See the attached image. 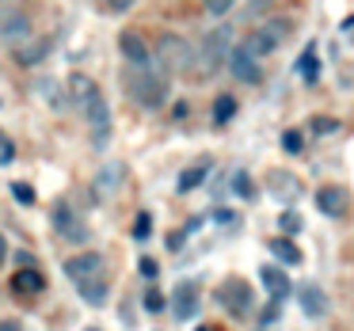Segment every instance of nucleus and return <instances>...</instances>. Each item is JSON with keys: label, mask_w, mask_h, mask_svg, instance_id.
Masks as SVG:
<instances>
[{"label": "nucleus", "mask_w": 354, "mask_h": 331, "mask_svg": "<svg viewBox=\"0 0 354 331\" xmlns=\"http://www.w3.org/2000/svg\"><path fill=\"white\" fill-rule=\"evenodd\" d=\"M42 285H46V278H42V270H16L12 274V290L24 293V297H31V293H42Z\"/></svg>", "instance_id": "16"}, {"label": "nucleus", "mask_w": 354, "mask_h": 331, "mask_svg": "<svg viewBox=\"0 0 354 331\" xmlns=\"http://www.w3.org/2000/svg\"><path fill=\"white\" fill-rule=\"evenodd\" d=\"M4 259H8V240L0 236V267H4Z\"/></svg>", "instance_id": "31"}, {"label": "nucleus", "mask_w": 354, "mask_h": 331, "mask_svg": "<svg viewBox=\"0 0 354 331\" xmlns=\"http://www.w3.org/2000/svg\"><path fill=\"white\" fill-rule=\"evenodd\" d=\"M88 331H95V328H88Z\"/></svg>", "instance_id": "33"}, {"label": "nucleus", "mask_w": 354, "mask_h": 331, "mask_svg": "<svg viewBox=\"0 0 354 331\" xmlns=\"http://www.w3.org/2000/svg\"><path fill=\"white\" fill-rule=\"evenodd\" d=\"M270 252H274L282 263H301V252L290 244V240H270Z\"/></svg>", "instance_id": "20"}, {"label": "nucleus", "mask_w": 354, "mask_h": 331, "mask_svg": "<svg viewBox=\"0 0 354 331\" xmlns=\"http://www.w3.org/2000/svg\"><path fill=\"white\" fill-rule=\"evenodd\" d=\"M0 4H12V0H0Z\"/></svg>", "instance_id": "32"}, {"label": "nucleus", "mask_w": 354, "mask_h": 331, "mask_svg": "<svg viewBox=\"0 0 354 331\" xmlns=\"http://www.w3.org/2000/svg\"><path fill=\"white\" fill-rule=\"evenodd\" d=\"M214 115H217V122H229V118L236 115V100H232V95H221L217 107H214Z\"/></svg>", "instance_id": "22"}, {"label": "nucleus", "mask_w": 354, "mask_h": 331, "mask_svg": "<svg viewBox=\"0 0 354 331\" xmlns=\"http://www.w3.org/2000/svg\"><path fill=\"white\" fill-rule=\"evenodd\" d=\"M130 100H138L141 107H164V100H168V77L156 65L133 69L130 73Z\"/></svg>", "instance_id": "6"}, {"label": "nucleus", "mask_w": 354, "mask_h": 331, "mask_svg": "<svg viewBox=\"0 0 354 331\" xmlns=\"http://www.w3.org/2000/svg\"><path fill=\"white\" fill-rule=\"evenodd\" d=\"M232 4H236V0H202V8H206L209 16H225Z\"/></svg>", "instance_id": "24"}, {"label": "nucleus", "mask_w": 354, "mask_h": 331, "mask_svg": "<svg viewBox=\"0 0 354 331\" xmlns=\"http://www.w3.org/2000/svg\"><path fill=\"white\" fill-rule=\"evenodd\" d=\"M225 65H229V73L240 80V84H259V80H263L259 57H252L244 46H232V50H229V62H225Z\"/></svg>", "instance_id": "9"}, {"label": "nucleus", "mask_w": 354, "mask_h": 331, "mask_svg": "<svg viewBox=\"0 0 354 331\" xmlns=\"http://www.w3.org/2000/svg\"><path fill=\"white\" fill-rule=\"evenodd\" d=\"M217 301H221V308H229L232 316H248L252 312V285L240 282V278H229V282L217 285Z\"/></svg>", "instance_id": "8"}, {"label": "nucleus", "mask_w": 354, "mask_h": 331, "mask_svg": "<svg viewBox=\"0 0 354 331\" xmlns=\"http://www.w3.org/2000/svg\"><path fill=\"white\" fill-rule=\"evenodd\" d=\"M54 221H57V232H62V236H69L73 244H84V240H88V225H84V217L73 214L69 206H57Z\"/></svg>", "instance_id": "11"}, {"label": "nucleus", "mask_w": 354, "mask_h": 331, "mask_svg": "<svg viewBox=\"0 0 354 331\" xmlns=\"http://www.w3.org/2000/svg\"><path fill=\"white\" fill-rule=\"evenodd\" d=\"M46 50H50L46 42L31 35V39H24V42L16 46V62H19V65H35V62H42V57H46Z\"/></svg>", "instance_id": "17"}, {"label": "nucleus", "mask_w": 354, "mask_h": 331, "mask_svg": "<svg viewBox=\"0 0 354 331\" xmlns=\"http://www.w3.org/2000/svg\"><path fill=\"white\" fill-rule=\"evenodd\" d=\"M0 331H24V328H19V320H0Z\"/></svg>", "instance_id": "30"}, {"label": "nucleus", "mask_w": 354, "mask_h": 331, "mask_svg": "<svg viewBox=\"0 0 354 331\" xmlns=\"http://www.w3.org/2000/svg\"><path fill=\"white\" fill-rule=\"evenodd\" d=\"M141 270H145V278H156V263L153 259H141Z\"/></svg>", "instance_id": "29"}, {"label": "nucleus", "mask_w": 354, "mask_h": 331, "mask_svg": "<svg viewBox=\"0 0 354 331\" xmlns=\"http://www.w3.org/2000/svg\"><path fill=\"white\" fill-rule=\"evenodd\" d=\"M4 160H12V141H8V133L0 130V164Z\"/></svg>", "instance_id": "26"}, {"label": "nucleus", "mask_w": 354, "mask_h": 331, "mask_svg": "<svg viewBox=\"0 0 354 331\" xmlns=\"http://www.w3.org/2000/svg\"><path fill=\"white\" fill-rule=\"evenodd\" d=\"M290 35H293V23H290V19H267V23L255 27V31L248 35L240 46H244L252 57H259V62H263V57H270L278 46H286V39H290Z\"/></svg>", "instance_id": "5"}, {"label": "nucleus", "mask_w": 354, "mask_h": 331, "mask_svg": "<svg viewBox=\"0 0 354 331\" xmlns=\"http://www.w3.org/2000/svg\"><path fill=\"white\" fill-rule=\"evenodd\" d=\"M149 225H153V221H149V214H141V217H138V229H133V236L145 240V236H149Z\"/></svg>", "instance_id": "27"}, {"label": "nucleus", "mask_w": 354, "mask_h": 331, "mask_svg": "<svg viewBox=\"0 0 354 331\" xmlns=\"http://www.w3.org/2000/svg\"><path fill=\"white\" fill-rule=\"evenodd\" d=\"M206 176H209V160H198L194 168H187L183 176H179V191H194Z\"/></svg>", "instance_id": "18"}, {"label": "nucleus", "mask_w": 354, "mask_h": 331, "mask_svg": "<svg viewBox=\"0 0 354 331\" xmlns=\"http://www.w3.org/2000/svg\"><path fill=\"white\" fill-rule=\"evenodd\" d=\"M138 0H103V8L107 12H115V16H122V12H130Z\"/></svg>", "instance_id": "25"}, {"label": "nucleus", "mask_w": 354, "mask_h": 331, "mask_svg": "<svg viewBox=\"0 0 354 331\" xmlns=\"http://www.w3.org/2000/svg\"><path fill=\"white\" fill-rule=\"evenodd\" d=\"M297 297H301V308H305V316H324V312H328V297H324L320 285L305 282V285L297 290Z\"/></svg>", "instance_id": "14"}, {"label": "nucleus", "mask_w": 354, "mask_h": 331, "mask_svg": "<svg viewBox=\"0 0 354 331\" xmlns=\"http://www.w3.org/2000/svg\"><path fill=\"white\" fill-rule=\"evenodd\" d=\"M118 183H122V164H111L107 171H100V191L107 187V191H118Z\"/></svg>", "instance_id": "21"}, {"label": "nucleus", "mask_w": 354, "mask_h": 331, "mask_svg": "<svg viewBox=\"0 0 354 331\" xmlns=\"http://www.w3.org/2000/svg\"><path fill=\"white\" fill-rule=\"evenodd\" d=\"M24 39H31V16L12 4H0V42L4 46H19Z\"/></svg>", "instance_id": "7"}, {"label": "nucleus", "mask_w": 354, "mask_h": 331, "mask_svg": "<svg viewBox=\"0 0 354 331\" xmlns=\"http://www.w3.org/2000/svg\"><path fill=\"white\" fill-rule=\"evenodd\" d=\"M297 73H301V77L308 80V84H313V80H316V73H320V62H316V46H308V50H305V57H301Z\"/></svg>", "instance_id": "19"}, {"label": "nucleus", "mask_w": 354, "mask_h": 331, "mask_svg": "<svg viewBox=\"0 0 354 331\" xmlns=\"http://www.w3.org/2000/svg\"><path fill=\"white\" fill-rule=\"evenodd\" d=\"M65 278L73 282V290L88 301V305H103L107 301V259L100 252H80L65 263Z\"/></svg>", "instance_id": "2"}, {"label": "nucleus", "mask_w": 354, "mask_h": 331, "mask_svg": "<svg viewBox=\"0 0 354 331\" xmlns=\"http://www.w3.org/2000/svg\"><path fill=\"white\" fill-rule=\"evenodd\" d=\"M301 145H305V138H301L297 130H286L282 133V149H286V153H301Z\"/></svg>", "instance_id": "23"}, {"label": "nucleus", "mask_w": 354, "mask_h": 331, "mask_svg": "<svg viewBox=\"0 0 354 331\" xmlns=\"http://www.w3.org/2000/svg\"><path fill=\"white\" fill-rule=\"evenodd\" d=\"M145 305H149V308H153V312H156V308L164 305V297H160V293H149V297H145Z\"/></svg>", "instance_id": "28"}, {"label": "nucleus", "mask_w": 354, "mask_h": 331, "mask_svg": "<svg viewBox=\"0 0 354 331\" xmlns=\"http://www.w3.org/2000/svg\"><path fill=\"white\" fill-rule=\"evenodd\" d=\"M69 100L77 103V111L84 115L88 133H92V145L103 149L107 138H111V107H107V100H103V88L95 84L92 77L77 73V77L69 80Z\"/></svg>", "instance_id": "1"}, {"label": "nucleus", "mask_w": 354, "mask_h": 331, "mask_svg": "<svg viewBox=\"0 0 354 331\" xmlns=\"http://www.w3.org/2000/svg\"><path fill=\"white\" fill-rule=\"evenodd\" d=\"M229 50H232V31L229 27H214L202 39V46L194 50V69H198V77H214L229 62Z\"/></svg>", "instance_id": "4"}, {"label": "nucleus", "mask_w": 354, "mask_h": 331, "mask_svg": "<svg viewBox=\"0 0 354 331\" xmlns=\"http://www.w3.org/2000/svg\"><path fill=\"white\" fill-rule=\"evenodd\" d=\"M176 316L179 320H191L194 312H198V290H194L191 282H179V290H176Z\"/></svg>", "instance_id": "15"}, {"label": "nucleus", "mask_w": 354, "mask_h": 331, "mask_svg": "<svg viewBox=\"0 0 354 331\" xmlns=\"http://www.w3.org/2000/svg\"><path fill=\"white\" fill-rule=\"evenodd\" d=\"M316 206H320L324 217H343L346 206H351V198H346L343 187H320V191H316Z\"/></svg>", "instance_id": "12"}, {"label": "nucleus", "mask_w": 354, "mask_h": 331, "mask_svg": "<svg viewBox=\"0 0 354 331\" xmlns=\"http://www.w3.org/2000/svg\"><path fill=\"white\" fill-rule=\"evenodd\" d=\"M118 50H122V57H126L130 69H149V65H153V50H149V42L141 39L138 31H122V35H118Z\"/></svg>", "instance_id": "10"}, {"label": "nucleus", "mask_w": 354, "mask_h": 331, "mask_svg": "<svg viewBox=\"0 0 354 331\" xmlns=\"http://www.w3.org/2000/svg\"><path fill=\"white\" fill-rule=\"evenodd\" d=\"M259 278H263V285H267V293H270V301H286L290 297V278H286V270L282 267H263L259 270Z\"/></svg>", "instance_id": "13"}, {"label": "nucleus", "mask_w": 354, "mask_h": 331, "mask_svg": "<svg viewBox=\"0 0 354 331\" xmlns=\"http://www.w3.org/2000/svg\"><path fill=\"white\" fill-rule=\"evenodd\" d=\"M153 65L164 73V77H183V73L194 69V46L187 39H179V35H160Z\"/></svg>", "instance_id": "3"}]
</instances>
